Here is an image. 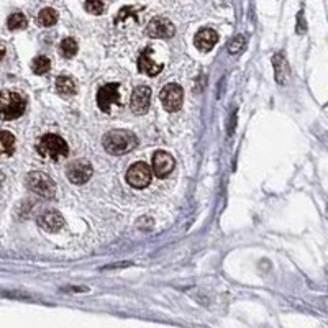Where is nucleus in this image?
<instances>
[{
	"label": "nucleus",
	"mask_w": 328,
	"mask_h": 328,
	"mask_svg": "<svg viewBox=\"0 0 328 328\" xmlns=\"http://www.w3.org/2000/svg\"><path fill=\"white\" fill-rule=\"evenodd\" d=\"M15 150V136L10 132H0V153L12 154Z\"/></svg>",
	"instance_id": "nucleus-17"
},
{
	"label": "nucleus",
	"mask_w": 328,
	"mask_h": 328,
	"mask_svg": "<svg viewBox=\"0 0 328 328\" xmlns=\"http://www.w3.org/2000/svg\"><path fill=\"white\" fill-rule=\"evenodd\" d=\"M27 187L36 195L45 197V199H51L56 192V184L45 172H30L27 177Z\"/></svg>",
	"instance_id": "nucleus-4"
},
{
	"label": "nucleus",
	"mask_w": 328,
	"mask_h": 328,
	"mask_svg": "<svg viewBox=\"0 0 328 328\" xmlns=\"http://www.w3.org/2000/svg\"><path fill=\"white\" fill-rule=\"evenodd\" d=\"M150 102H151V89L146 87V85H138L132 94L130 107H132L133 114L143 115L148 112V108H150Z\"/></svg>",
	"instance_id": "nucleus-9"
},
{
	"label": "nucleus",
	"mask_w": 328,
	"mask_h": 328,
	"mask_svg": "<svg viewBox=\"0 0 328 328\" xmlns=\"http://www.w3.org/2000/svg\"><path fill=\"white\" fill-rule=\"evenodd\" d=\"M159 100L168 112H176V110L181 108V105H182L184 90L181 85H177V84H168L163 90H161Z\"/></svg>",
	"instance_id": "nucleus-6"
},
{
	"label": "nucleus",
	"mask_w": 328,
	"mask_h": 328,
	"mask_svg": "<svg viewBox=\"0 0 328 328\" xmlns=\"http://www.w3.org/2000/svg\"><path fill=\"white\" fill-rule=\"evenodd\" d=\"M138 69L140 72L148 74V76H158L163 71V64H158L156 61L151 58V48H146L138 58Z\"/></svg>",
	"instance_id": "nucleus-12"
},
{
	"label": "nucleus",
	"mask_w": 328,
	"mask_h": 328,
	"mask_svg": "<svg viewBox=\"0 0 328 328\" xmlns=\"http://www.w3.org/2000/svg\"><path fill=\"white\" fill-rule=\"evenodd\" d=\"M4 56H5V48L0 45V59H2Z\"/></svg>",
	"instance_id": "nucleus-25"
},
{
	"label": "nucleus",
	"mask_w": 328,
	"mask_h": 328,
	"mask_svg": "<svg viewBox=\"0 0 328 328\" xmlns=\"http://www.w3.org/2000/svg\"><path fill=\"white\" fill-rule=\"evenodd\" d=\"M85 10L92 15H100L103 14V4L102 0H85Z\"/></svg>",
	"instance_id": "nucleus-22"
},
{
	"label": "nucleus",
	"mask_w": 328,
	"mask_h": 328,
	"mask_svg": "<svg viewBox=\"0 0 328 328\" xmlns=\"http://www.w3.org/2000/svg\"><path fill=\"white\" fill-rule=\"evenodd\" d=\"M51 69V61H49L46 56H40V58H35L33 63H32V71L35 74H45Z\"/></svg>",
	"instance_id": "nucleus-20"
},
{
	"label": "nucleus",
	"mask_w": 328,
	"mask_h": 328,
	"mask_svg": "<svg viewBox=\"0 0 328 328\" xmlns=\"http://www.w3.org/2000/svg\"><path fill=\"white\" fill-rule=\"evenodd\" d=\"M119 100H120L119 84H105L97 92V105L105 114L110 112V105L119 103Z\"/></svg>",
	"instance_id": "nucleus-8"
},
{
	"label": "nucleus",
	"mask_w": 328,
	"mask_h": 328,
	"mask_svg": "<svg viewBox=\"0 0 328 328\" xmlns=\"http://www.w3.org/2000/svg\"><path fill=\"white\" fill-rule=\"evenodd\" d=\"M38 225L46 232H56L59 228H63L64 218L56 210H49V212H45L38 218Z\"/></svg>",
	"instance_id": "nucleus-13"
},
{
	"label": "nucleus",
	"mask_w": 328,
	"mask_h": 328,
	"mask_svg": "<svg viewBox=\"0 0 328 328\" xmlns=\"http://www.w3.org/2000/svg\"><path fill=\"white\" fill-rule=\"evenodd\" d=\"M174 164H176L174 158L166 151H158L153 156V172L159 179H163L168 174H171V171L174 169Z\"/></svg>",
	"instance_id": "nucleus-11"
},
{
	"label": "nucleus",
	"mask_w": 328,
	"mask_h": 328,
	"mask_svg": "<svg viewBox=\"0 0 328 328\" xmlns=\"http://www.w3.org/2000/svg\"><path fill=\"white\" fill-rule=\"evenodd\" d=\"M194 43H195V46L200 49V51L207 53L216 45V43H218V35H216V32H213V30H210V28H202L200 32L195 35Z\"/></svg>",
	"instance_id": "nucleus-14"
},
{
	"label": "nucleus",
	"mask_w": 328,
	"mask_h": 328,
	"mask_svg": "<svg viewBox=\"0 0 328 328\" xmlns=\"http://www.w3.org/2000/svg\"><path fill=\"white\" fill-rule=\"evenodd\" d=\"M66 174H67V179H69L72 184H76V185L85 184L92 177V166L84 159L74 161V163L69 164Z\"/></svg>",
	"instance_id": "nucleus-7"
},
{
	"label": "nucleus",
	"mask_w": 328,
	"mask_h": 328,
	"mask_svg": "<svg viewBox=\"0 0 328 328\" xmlns=\"http://www.w3.org/2000/svg\"><path fill=\"white\" fill-rule=\"evenodd\" d=\"M58 22V12L53 9H43L38 15V23L41 27H53Z\"/></svg>",
	"instance_id": "nucleus-18"
},
{
	"label": "nucleus",
	"mask_w": 328,
	"mask_h": 328,
	"mask_svg": "<svg viewBox=\"0 0 328 328\" xmlns=\"http://www.w3.org/2000/svg\"><path fill=\"white\" fill-rule=\"evenodd\" d=\"M27 17H25L23 14H14V15H10L9 17V20H7V27L9 30H22L27 27Z\"/></svg>",
	"instance_id": "nucleus-21"
},
{
	"label": "nucleus",
	"mask_w": 328,
	"mask_h": 328,
	"mask_svg": "<svg viewBox=\"0 0 328 328\" xmlns=\"http://www.w3.org/2000/svg\"><path fill=\"white\" fill-rule=\"evenodd\" d=\"M27 107L25 98L12 90L0 92V120H15L22 117Z\"/></svg>",
	"instance_id": "nucleus-2"
},
{
	"label": "nucleus",
	"mask_w": 328,
	"mask_h": 328,
	"mask_svg": "<svg viewBox=\"0 0 328 328\" xmlns=\"http://www.w3.org/2000/svg\"><path fill=\"white\" fill-rule=\"evenodd\" d=\"M153 177V171L146 163H135L127 171V182L135 189H145L150 185Z\"/></svg>",
	"instance_id": "nucleus-5"
},
{
	"label": "nucleus",
	"mask_w": 328,
	"mask_h": 328,
	"mask_svg": "<svg viewBox=\"0 0 328 328\" xmlns=\"http://www.w3.org/2000/svg\"><path fill=\"white\" fill-rule=\"evenodd\" d=\"M243 46H245V38H243V36H241V35H238L237 38H233V40H232L230 46H228V51H230L232 54L240 53L241 49H243Z\"/></svg>",
	"instance_id": "nucleus-23"
},
{
	"label": "nucleus",
	"mask_w": 328,
	"mask_h": 328,
	"mask_svg": "<svg viewBox=\"0 0 328 328\" xmlns=\"http://www.w3.org/2000/svg\"><path fill=\"white\" fill-rule=\"evenodd\" d=\"M36 150H38V153L41 154V156L58 161L61 158L67 156L69 148H67L66 141L61 138V136L53 135V133H46L40 138L38 145H36Z\"/></svg>",
	"instance_id": "nucleus-3"
},
{
	"label": "nucleus",
	"mask_w": 328,
	"mask_h": 328,
	"mask_svg": "<svg viewBox=\"0 0 328 328\" xmlns=\"http://www.w3.org/2000/svg\"><path fill=\"white\" fill-rule=\"evenodd\" d=\"M272 66H274V72H276V80L279 84H286V79L289 76V67L286 59H284L282 53H277L272 56Z\"/></svg>",
	"instance_id": "nucleus-15"
},
{
	"label": "nucleus",
	"mask_w": 328,
	"mask_h": 328,
	"mask_svg": "<svg viewBox=\"0 0 328 328\" xmlns=\"http://www.w3.org/2000/svg\"><path fill=\"white\" fill-rule=\"evenodd\" d=\"M56 89L63 97H69L76 94V84L69 76H59L56 79Z\"/></svg>",
	"instance_id": "nucleus-16"
},
{
	"label": "nucleus",
	"mask_w": 328,
	"mask_h": 328,
	"mask_svg": "<svg viewBox=\"0 0 328 328\" xmlns=\"http://www.w3.org/2000/svg\"><path fill=\"white\" fill-rule=\"evenodd\" d=\"M174 32H176L174 25L168 18H153L146 27V33L151 38H171Z\"/></svg>",
	"instance_id": "nucleus-10"
},
{
	"label": "nucleus",
	"mask_w": 328,
	"mask_h": 328,
	"mask_svg": "<svg viewBox=\"0 0 328 328\" xmlns=\"http://www.w3.org/2000/svg\"><path fill=\"white\" fill-rule=\"evenodd\" d=\"M59 51L61 54H63L64 58H72V56H76V53H77V43L74 38H66L61 41V45H59Z\"/></svg>",
	"instance_id": "nucleus-19"
},
{
	"label": "nucleus",
	"mask_w": 328,
	"mask_h": 328,
	"mask_svg": "<svg viewBox=\"0 0 328 328\" xmlns=\"http://www.w3.org/2000/svg\"><path fill=\"white\" fill-rule=\"evenodd\" d=\"M138 145L136 136L128 130H112L103 136V148L110 154H125Z\"/></svg>",
	"instance_id": "nucleus-1"
},
{
	"label": "nucleus",
	"mask_w": 328,
	"mask_h": 328,
	"mask_svg": "<svg viewBox=\"0 0 328 328\" xmlns=\"http://www.w3.org/2000/svg\"><path fill=\"white\" fill-rule=\"evenodd\" d=\"M305 32V23H304V14H299V23H297V33H304Z\"/></svg>",
	"instance_id": "nucleus-24"
}]
</instances>
